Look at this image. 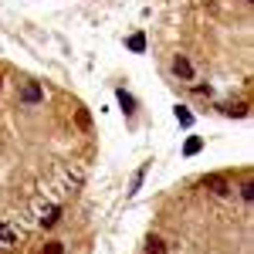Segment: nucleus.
<instances>
[{
    "label": "nucleus",
    "mask_w": 254,
    "mask_h": 254,
    "mask_svg": "<svg viewBox=\"0 0 254 254\" xmlns=\"http://www.w3.org/2000/svg\"><path fill=\"white\" fill-rule=\"evenodd\" d=\"M20 102H24V105H38V102H44V88H41L38 81H24V88H20Z\"/></svg>",
    "instance_id": "obj_1"
},
{
    "label": "nucleus",
    "mask_w": 254,
    "mask_h": 254,
    "mask_svg": "<svg viewBox=\"0 0 254 254\" xmlns=\"http://www.w3.org/2000/svg\"><path fill=\"white\" fill-rule=\"evenodd\" d=\"M173 75H176V78H183V81H190V78H193V64L183 58V55H176V58H173Z\"/></svg>",
    "instance_id": "obj_2"
},
{
    "label": "nucleus",
    "mask_w": 254,
    "mask_h": 254,
    "mask_svg": "<svg viewBox=\"0 0 254 254\" xmlns=\"http://www.w3.org/2000/svg\"><path fill=\"white\" fill-rule=\"evenodd\" d=\"M116 98H119V105H122V112H126V116H132V112H136V98L129 95L126 88H119V92H116Z\"/></svg>",
    "instance_id": "obj_3"
},
{
    "label": "nucleus",
    "mask_w": 254,
    "mask_h": 254,
    "mask_svg": "<svg viewBox=\"0 0 254 254\" xmlns=\"http://www.w3.org/2000/svg\"><path fill=\"white\" fill-rule=\"evenodd\" d=\"M203 183H207L214 193H227V180H224V176H217V173H214V176H207Z\"/></svg>",
    "instance_id": "obj_4"
},
{
    "label": "nucleus",
    "mask_w": 254,
    "mask_h": 254,
    "mask_svg": "<svg viewBox=\"0 0 254 254\" xmlns=\"http://www.w3.org/2000/svg\"><path fill=\"white\" fill-rule=\"evenodd\" d=\"M200 149H203V139H200V136H190V139H187V146H183L187 156H196Z\"/></svg>",
    "instance_id": "obj_5"
},
{
    "label": "nucleus",
    "mask_w": 254,
    "mask_h": 254,
    "mask_svg": "<svg viewBox=\"0 0 254 254\" xmlns=\"http://www.w3.org/2000/svg\"><path fill=\"white\" fill-rule=\"evenodd\" d=\"M58 217H61L58 207H48V210H44V217H41V224H44V227H55V224H58Z\"/></svg>",
    "instance_id": "obj_6"
},
{
    "label": "nucleus",
    "mask_w": 254,
    "mask_h": 254,
    "mask_svg": "<svg viewBox=\"0 0 254 254\" xmlns=\"http://www.w3.org/2000/svg\"><path fill=\"white\" fill-rule=\"evenodd\" d=\"M0 241H3V244H14V241H17V234H14V227L0 224Z\"/></svg>",
    "instance_id": "obj_7"
},
{
    "label": "nucleus",
    "mask_w": 254,
    "mask_h": 254,
    "mask_svg": "<svg viewBox=\"0 0 254 254\" xmlns=\"http://www.w3.org/2000/svg\"><path fill=\"white\" fill-rule=\"evenodd\" d=\"M142 48H146V38H142V34H132V38H129V51H142Z\"/></svg>",
    "instance_id": "obj_8"
},
{
    "label": "nucleus",
    "mask_w": 254,
    "mask_h": 254,
    "mask_svg": "<svg viewBox=\"0 0 254 254\" xmlns=\"http://www.w3.org/2000/svg\"><path fill=\"white\" fill-rule=\"evenodd\" d=\"M146 251H149V254H166V244H163V241H159V237H153V241H149V248H146Z\"/></svg>",
    "instance_id": "obj_9"
},
{
    "label": "nucleus",
    "mask_w": 254,
    "mask_h": 254,
    "mask_svg": "<svg viewBox=\"0 0 254 254\" xmlns=\"http://www.w3.org/2000/svg\"><path fill=\"white\" fill-rule=\"evenodd\" d=\"M176 119H180V126H193V116H190V112H187L183 105L176 109Z\"/></svg>",
    "instance_id": "obj_10"
},
{
    "label": "nucleus",
    "mask_w": 254,
    "mask_h": 254,
    "mask_svg": "<svg viewBox=\"0 0 254 254\" xmlns=\"http://www.w3.org/2000/svg\"><path fill=\"white\" fill-rule=\"evenodd\" d=\"M41 254H64V248H61L58 241H51V244H48V248H44Z\"/></svg>",
    "instance_id": "obj_11"
},
{
    "label": "nucleus",
    "mask_w": 254,
    "mask_h": 254,
    "mask_svg": "<svg viewBox=\"0 0 254 254\" xmlns=\"http://www.w3.org/2000/svg\"><path fill=\"white\" fill-rule=\"evenodd\" d=\"M241 193H244V200H254V183H244Z\"/></svg>",
    "instance_id": "obj_12"
},
{
    "label": "nucleus",
    "mask_w": 254,
    "mask_h": 254,
    "mask_svg": "<svg viewBox=\"0 0 254 254\" xmlns=\"http://www.w3.org/2000/svg\"><path fill=\"white\" fill-rule=\"evenodd\" d=\"M78 126H81V129H88V126H92V119H88V112H78Z\"/></svg>",
    "instance_id": "obj_13"
}]
</instances>
